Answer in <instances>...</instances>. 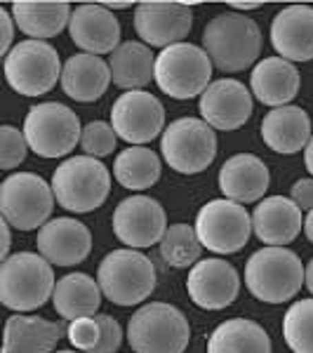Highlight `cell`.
<instances>
[{"mask_svg": "<svg viewBox=\"0 0 313 353\" xmlns=\"http://www.w3.org/2000/svg\"><path fill=\"white\" fill-rule=\"evenodd\" d=\"M106 10H125L130 8V3H123V0H116V3H104Z\"/></svg>", "mask_w": 313, "mask_h": 353, "instance_id": "cell-45", "label": "cell"}, {"mask_svg": "<svg viewBox=\"0 0 313 353\" xmlns=\"http://www.w3.org/2000/svg\"><path fill=\"white\" fill-rule=\"evenodd\" d=\"M198 111L210 128L231 132L252 116V92L236 78H219L201 94Z\"/></svg>", "mask_w": 313, "mask_h": 353, "instance_id": "cell-16", "label": "cell"}, {"mask_svg": "<svg viewBox=\"0 0 313 353\" xmlns=\"http://www.w3.org/2000/svg\"><path fill=\"white\" fill-rule=\"evenodd\" d=\"M292 201L299 210H313V179H297L292 186Z\"/></svg>", "mask_w": 313, "mask_h": 353, "instance_id": "cell-39", "label": "cell"}, {"mask_svg": "<svg viewBox=\"0 0 313 353\" xmlns=\"http://www.w3.org/2000/svg\"><path fill=\"white\" fill-rule=\"evenodd\" d=\"M28 151V141L24 137V130H17L12 125L0 128V168L12 170L19 163H24Z\"/></svg>", "mask_w": 313, "mask_h": 353, "instance_id": "cell-35", "label": "cell"}, {"mask_svg": "<svg viewBox=\"0 0 313 353\" xmlns=\"http://www.w3.org/2000/svg\"><path fill=\"white\" fill-rule=\"evenodd\" d=\"M61 323L45 321L38 316H10L5 323L3 353H54L57 341L64 337Z\"/></svg>", "mask_w": 313, "mask_h": 353, "instance_id": "cell-26", "label": "cell"}, {"mask_svg": "<svg viewBox=\"0 0 313 353\" xmlns=\"http://www.w3.org/2000/svg\"><path fill=\"white\" fill-rule=\"evenodd\" d=\"M52 264L36 252H17L0 264V301L17 313L36 311L54 294Z\"/></svg>", "mask_w": 313, "mask_h": 353, "instance_id": "cell-2", "label": "cell"}, {"mask_svg": "<svg viewBox=\"0 0 313 353\" xmlns=\"http://www.w3.org/2000/svg\"><path fill=\"white\" fill-rule=\"evenodd\" d=\"M111 66L97 54H73L61 71V90L76 101H94L111 85Z\"/></svg>", "mask_w": 313, "mask_h": 353, "instance_id": "cell-25", "label": "cell"}, {"mask_svg": "<svg viewBox=\"0 0 313 353\" xmlns=\"http://www.w3.org/2000/svg\"><path fill=\"white\" fill-rule=\"evenodd\" d=\"M52 184L33 172H14L0 186V212L17 231L43 229L54 210Z\"/></svg>", "mask_w": 313, "mask_h": 353, "instance_id": "cell-7", "label": "cell"}, {"mask_svg": "<svg viewBox=\"0 0 313 353\" xmlns=\"http://www.w3.org/2000/svg\"><path fill=\"white\" fill-rule=\"evenodd\" d=\"M299 71L292 61L283 57H266L252 68L250 76V90L261 104L281 109L290 106V101L299 92Z\"/></svg>", "mask_w": 313, "mask_h": 353, "instance_id": "cell-23", "label": "cell"}, {"mask_svg": "<svg viewBox=\"0 0 313 353\" xmlns=\"http://www.w3.org/2000/svg\"><path fill=\"white\" fill-rule=\"evenodd\" d=\"M304 163H306V170L313 174V137H311V141H309V146L304 149Z\"/></svg>", "mask_w": 313, "mask_h": 353, "instance_id": "cell-41", "label": "cell"}, {"mask_svg": "<svg viewBox=\"0 0 313 353\" xmlns=\"http://www.w3.org/2000/svg\"><path fill=\"white\" fill-rule=\"evenodd\" d=\"M59 54L45 41H21L5 57V78L14 92L24 97H41L61 81Z\"/></svg>", "mask_w": 313, "mask_h": 353, "instance_id": "cell-11", "label": "cell"}, {"mask_svg": "<svg viewBox=\"0 0 313 353\" xmlns=\"http://www.w3.org/2000/svg\"><path fill=\"white\" fill-rule=\"evenodd\" d=\"M71 5L57 0H17L12 3V19L31 41H45L61 33L71 21Z\"/></svg>", "mask_w": 313, "mask_h": 353, "instance_id": "cell-27", "label": "cell"}, {"mask_svg": "<svg viewBox=\"0 0 313 353\" xmlns=\"http://www.w3.org/2000/svg\"><path fill=\"white\" fill-rule=\"evenodd\" d=\"M165 163L181 174H198L217 156V134L203 118H179L170 123L161 137Z\"/></svg>", "mask_w": 313, "mask_h": 353, "instance_id": "cell-10", "label": "cell"}, {"mask_svg": "<svg viewBox=\"0 0 313 353\" xmlns=\"http://www.w3.org/2000/svg\"><path fill=\"white\" fill-rule=\"evenodd\" d=\"M261 3H229L231 10H243V12H248V10H257Z\"/></svg>", "mask_w": 313, "mask_h": 353, "instance_id": "cell-43", "label": "cell"}, {"mask_svg": "<svg viewBox=\"0 0 313 353\" xmlns=\"http://www.w3.org/2000/svg\"><path fill=\"white\" fill-rule=\"evenodd\" d=\"M97 321H99V325H101V339L92 353H118V349H121V344H123L121 323L113 316H109V313H99Z\"/></svg>", "mask_w": 313, "mask_h": 353, "instance_id": "cell-37", "label": "cell"}, {"mask_svg": "<svg viewBox=\"0 0 313 353\" xmlns=\"http://www.w3.org/2000/svg\"><path fill=\"white\" fill-rule=\"evenodd\" d=\"M196 233L201 245L210 252H241L252 233V214L245 210V205L233 203L229 198H217L198 210Z\"/></svg>", "mask_w": 313, "mask_h": 353, "instance_id": "cell-12", "label": "cell"}, {"mask_svg": "<svg viewBox=\"0 0 313 353\" xmlns=\"http://www.w3.org/2000/svg\"><path fill=\"white\" fill-rule=\"evenodd\" d=\"M191 26L193 14L186 3H139L134 10V31L149 48L184 43Z\"/></svg>", "mask_w": 313, "mask_h": 353, "instance_id": "cell-15", "label": "cell"}, {"mask_svg": "<svg viewBox=\"0 0 313 353\" xmlns=\"http://www.w3.org/2000/svg\"><path fill=\"white\" fill-rule=\"evenodd\" d=\"M301 226H304L301 210L292 198L269 196L254 205L252 231L264 245L285 248L301 233Z\"/></svg>", "mask_w": 313, "mask_h": 353, "instance_id": "cell-20", "label": "cell"}, {"mask_svg": "<svg viewBox=\"0 0 313 353\" xmlns=\"http://www.w3.org/2000/svg\"><path fill=\"white\" fill-rule=\"evenodd\" d=\"M116 130H113L111 123L104 121H92L83 128V137H81V146L85 151V156L92 158H104L111 156L113 149H116Z\"/></svg>", "mask_w": 313, "mask_h": 353, "instance_id": "cell-34", "label": "cell"}, {"mask_svg": "<svg viewBox=\"0 0 313 353\" xmlns=\"http://www.w3.org/2000/svg\"><path fill=\"white\" fill-rule=\"evenodd\" d=\"M208 353H271V337L259 323L231 318L212 330Z\"/></svg>", "mask_w": 313, "mask_h": 353, "instance_id": "cell-30", "label": "cell"}, {"mask_svg": "<svg viewBox=\"0 0 313 353\" xmlns=\"http://www.w3.org/2000/svg\"><path fill=\"white\" fill-rule=\"evenodd\" d=\"M161 156L149 146H128L113 163V176L130 191L151 189L161 179Z\"/></svg>", "mask_w": 313, "mask_h": 353, "instance_id": "cell-31", "label": "cell"}, {"mask_svg": "<svg viewBox=\"0 0 313 353\" xmlns=\"http://www.w3.org/2000/svg\"><path fill=\"white\" fill-rule=\"evenodd\" d=\"M24 137L36 156L64 158L81 144V118L59 101H45L26 113Z\"/></svg>", "mask_w": 313, "mask_h": 353, "instance_id": "cell-9", "label": "cell"}, {"mask_svg": "<svg viewBox=\"0 0 313 353\" xmlns=\"http://www.w3.org/2000/svg\"><path fill=\"white\" fill-rule=\"evenodd\" d=\"M203 245L198 241L196 226L170 224L161 241V257L174 269H189L201 261Z\"/></svg>", "mask_w": 313, "mask_h": 353, "instance_id": "cell-32", "label": "cell"}, {"mask_svg": "<svg viewBox=\"0 0 313 353\" xmlns=\"http://www.w3.org/2000/svg\"><path fill=\"white\" fill-rule=\"evenodd\" d=\"M304 233H306V238L313 243V210L306 214V219H304Z\"/></svg>", "mask_w": 313, "mask_h": 353, "instance_id": "cell-42", "label": "cell"}, {"mask_svg": "<svg viewBox=\"0 0 313 353\" xmlns=\"http://www.w3.org/2000/svg\"><path fill=\"white\" fill-rule=\"evenodd\" d=\"M38 254L52 266H76L88 259L92 250V233L88 226L71 217H57L38 231Z\"/></svg>", "mask_w": 313, "mask_h": 353, "instance_id": "cell-19", "label": "cell"}, {"mask_svg": "<svg viewBox=\"0 0 313 353\" xmlns=\"http://www.w3.org/2000/svg\"><path fill=\"white\" fill-rule=\"evenodd\" d=\"M54 353H83V351H68L66 349V351H54Z\"/></svg>", "mask_w": 313, "mask_h": 353, "instance_id": "cell-46", "label": "cell"}, {"mask_svg": "<svg viewBox=\"0 0 313 353\" xmlns=\"http://www.w3.org/2000/svg\"><path fill=\"white\" fill-rule=\"evenodd\" d=\"M68 33L85 54H113L121 48V24L116 14L99 3L78 5L68 21Z\"/></svg>", "mask_w": 313, "mask_h": 353, "instance_id": "cell-18", "label": "cell"}, {"mask_svg": "<svg viewBox=\"0 0 313 353\" xmlns=\"http://www.w3.org/2000/svg\"><path fill=\"white\" fill-rule=\"evenodd\" d=\"M14 19L8 10H0V52L8 57L12 52V38H14Z\"/></svg>", "mask_w": 313, "mask_h": 353, "instance_id": "cell-38", "label": "cell"}, {"mask_svg": "<svg viewBox=\"0 0 313 353\" xmlns=\"http://www.w3.org/2000/svg\"><path fill=\"white\" fill-rule=\"evenodd\" d=\"M304 281L306 269L287 248H261L245 264V285L250 294L266 304H283L297 297Z\"/></svg>", "mask_w": 313, "mask_h": 353, "instance_id": "cell-3", "label": "cell"}, {"mask_svg": "<svg viewBox=\"0 0 313 353\" xmlns=\"http://www.w3.org/2000/svg\"><path fill=\"white\" fill-rule=\"evenodd\" d=\"M189 339L186 316L165 301L144 304L128 323V341L134 353H184Z\"/></svg>", "mask_w": 313, "mask_h": 353, "instance_id": "cell-5", "label": "cell"}, {"mask_svg": "<svg viewBox=\"0 0 313 353\" xmlns=\"http://www.w3.org/2000/svg\"><path fill=\"white\" fill-rule=\"evenodd\" d=\"M52 191L57 203L68 212H92L101 208L111 191V172L99 158L73 156L57 165L52 174Z\"/></svg>", "mask_w": 313, "mask_h": 353, "instance_id": "cell-4", "label": "cell"}, {"mask_svg": "<svg viewBox=\"0 0 313 353\" xmlns=\"http://www.w3.org/2000/svg\"><path fill=\"white\" fill-rule=\"evenodd\" d=\"M283 337L292 353H313V297L290 306L283 318Z\"/></svg>", "mask_w": 313, "mask_h": 353, "instance_id": "cell-33", "label": "cell"}, {"mask_svg": "<svg viewBox=\"0 0 313 353\" xmlns=\"http://www.w3.org/2000/svg\"><path fill=\"white\" fill-rule=\"evenodd\" d=\"M111 125L128 144H149L165 132V109L158 97L146 90L123 92L111 109Z\"/></svg>", "mask_w": 313, "mask_h": 353, "instance_id": "cell-13", "label": "cell"}, {"mask_svg": "<svg viewBox=\"0 0 313 353\" xmlns=\"http://www.w3.org/2000/svg\"><path fill=\"white\" fill-rule=\"evenodd\" d=\"M109 66L113 83L128 92L144 90L151 78H156V57L146 43H121V48L111 54Z\"/></svg>", "mask_w": 313, "mask_h": 353, "instance_id": "cell-29", "label": "cell"}, {"mask_svg": "<svg viewBox=\"0 0 313 353\" xmlns=\"http://www.w3.org/2000/svg\"><path fill=\"white\" fill-rule=\"evenodd\" d=\"M271 43L278 57L287 61L313 59V8L290 5L273 17Z\"/></svg>", "mask_w": 313, "mask_h": 353, "instance_id": "cell-21", "label": "cell"}, {"mask_svg": "<svg viewBox=\"0 0 313 353\" xmlns=\"http://www.w3.org/2000/svg\"><path fill=\"white\" fill-rule=\"evenodd\" d=\"M304 285L309 288V292L313 294V259L306 264V281H304Z\"/></svg>", "mask_w": 313, "mask_h": 353, "instance_id": "cell-44", "label": "cell"}, {"mask_svg": "<svg viewBox=\"0 0 313 353\" xmlns=\"http://www.w3.org/2000/svg\"><path fill=\"white\" fill-rule=\"evenodd\" d=\"M186 290L196 306L219 311L236 301L241 292V276L226 259H201L189 271Z\"/></svg>", "mask_w": 313, "mask_h": 353, "instance_id": "cell-17", "label": "cell"}, {"mask_svg": "<svg viewBox=\"0 0 313 353\" xmlns=\"http://www.w3.org/2000/svg\"><path fill=\"white\" fill-rule=\"evenodd\" d=\"M12 226L8 224V221H0V233H3V243H0V257L8 259L10 257V245H12V233H10Z\"/></svg>", "mask_w": 313, "mask_h": 353, "instance_id": "cell-40", "label": "cell"}, {"mask_svg": "<svg viewBox=\"0 0 313 353\" xmlns=\"http://www.w3.org/2000/svg\"><path fill=\"white\" fill-rule=\"evenodd\" d=\"M203 50L219 71H245L259 59L261 31L252 17L219 14L203 28Z\"/></svg>", "mask_w": 313, "mask_h": 353, "instance_id": "cell-1", "label": "cell"}, {"mask_svg": "<svg viewBox=\"0 0 313 353\" xmlns=\"http://www.w3.org/2000/svg\"><path fill=\"white\" fill-rule=\"evenodd\" d=\"M101 288L94 278L88 273H68V276L59 278L54 285L52 304L54 311L59 313L64 321H76V318L94 316L101 304Z\"/></svg>", "mask_w": 313, "mask_h": 353, "instance_id": "cell-28", "label": "cell"}, {"mask_svg": "<svg viewBox=\"0 0 313 353\" xmlns=\"http://www.w3.org/2000/svg\"><path fill=\"white\" fill-rule=\"evenodd\" d=\"M168 231L163 205L149 196H130L113 212V233L130 250H144L161 243Z\"/></svg>", "mask_w": 313, "mask_h": 353, "instance_id": "cell-14", "label": "cell"}, {"mask_svg": "<svg viewBox=\"0 0 313 353\" xmlns=\"http://www.w3.org/2000/svg\"><path fill=\"white\" fill-rule=\"evenodd\" d=\"M311 118L301 106L271 109L261 121V139L276 153H297L311 141Z\"/></svg>", "mask_w": 313, "mask_h": 353, "instance_id": "cell-24", "label": "cell"}, {"mask_svg": "<svg viewBox=\"0 0 313 353\" xmlns=\"http://www.w3.org/2000/svg\"><path fill=\"white\" fill-rule=\"evenodd\" d=\"M212 66V59L203 48L191 43H177L165 48L156 57L153 81L172 99H191V97H201L210 88Z\"/></svg>", "mask_w": 313, "mask_h": 353, "instance_id": "cell-8", "label": "cell"}, {"mask_svg": "<svg viewBox=\"0 0 313 353\" xmlns=\"http://www.w3.org/2000/svg\"><path fill=\"white\" fill-rule=\"evenodd\" d=\"M97 283L111 304L134 306L156 290V266L139 250H113L101 259Z\"/></svg>", "mask_w": 313, "mask_h": 353, "instance_id": "cell-6", "label": "cell"}, {"mask_svg": "<svg viewBox=\"0 0 313 353\" xmlns=\"http://www.w3.org/2000/svg\"><path fill=\"white\" fill-rule=\"evenodd\" d=\"M269 184V168L254 153H236L219 170V191L233 203L264 201Z\"/></svg>", "mask_w": 313, "mask_h": 353, "instance_id": "cell-22", "label": "cell"}, {"mask_svg": "<svg viewBox=\"0 0 313 353\" xmlns=\"http://www.w3.org/2000/svg\"><path fill=\"white\" fill-rule=\"evenodd\" d=\"M66 337L76 351L92 353L101 339V325H99V321H97V316H85V318L71 321L66 327Z\"/></svg>", "mask_w": 313, "mask_h": 353, "instance_id": "cell-36", "label": "cell"}]
</instances>
